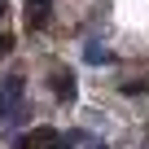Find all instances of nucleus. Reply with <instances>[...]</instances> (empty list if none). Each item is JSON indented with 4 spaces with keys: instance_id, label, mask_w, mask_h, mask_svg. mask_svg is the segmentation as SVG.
Here are the masks:
<instances>
[{
    "instance_id": "obj_8",
    "label": "nucleus",
    "mask_w": 149,
    "mask_h": 149,
    "mask_svg": "<svg viewBox=\"0 0 149 149\" xmlns=\"http://www.w3.org/2000/svg\"><path fill=\"white\" fill-rule=\"evenodd\" d=\"M5 13H9V0H0V18H5Z\"/></svg>"
},
{
    "instance_id": "obj_1",
    "label": "nucleus",
    "mask_w": 149,
    "mask_h": 149,
    "mask_svg": "<svg viewBox=\"0 0 149 149\" xmlns=\"http://www.w3.org/2000/svg\"><path fill=\"white\" fill-rule=\"evenodd\" d=\"M26 118V84L22 74L0 79V127H18Z\"/></svg>"
},
{
    "instance_id": "obj_9",
    "label": "nucleus",
    "mask_w": 149,
    "mask_h": 149,
    "mask_svg": "<svg viewBox=\"0 0 149 149\" xmlns=\"http://www.w3.org/2000/svg\"><path fill=\"white\" fill-rule=\"evenodd\" d=\"M92 149H105V145H92Z\"/></svg>"
},
{
    "instance_id": "obj_7",
    "label": "nucleus",
    "mask_w": 149,
    "mask_h": 149,
    "mask_svg": "<svg viewBox=\"0 0 149 149\" xmlns=\"http://www.w3.org/2000/svg\"><path fill=\"white\" fill-rule=\"evenodd\" d=\"M9 53H13V40H9V35H5V31H0V61H5V57H9Z\"/></svg>"
},
{
    "instance_id": "obj_2",
    "label": "nucleus",
    "mask_w": 149,
    "mask_h": 149,
    "mask_svg": "<svg viewBox=\"0 0 149 149\" xmlns=\"http://www.w3.org/2000/svg\"><path fill=\"white\" fill-rule=\"evenodd\" d=\"M57 145H61V136L53 127H35V132H26L18 140V149H57Z\"/></svg>"
},
{
    "instance_id": "obj_4",
    "label": "nucleus",
    "mask_w": 149,
    "mask_h": 149,
    "mask_svg": "<svg viewBox=\"0 0 149 149\" xmlns=\"http://www.w3.org/2000/svg\"><path fill=\"white\" fill-rule=\"evenodd\" d=\"M48 13H53V0H26V26L31 31H44Z\"/></svg>"
},
{
    "instance_id": "obj_3",
    "label": "nucleus",
    "mask_w": 149,
    "mask_h": 149,
    "mask_svg": "<svg viewBox=\"0 0 149 149\" xmlns=\"http://www.w3.org/2000/svg\"><path fill=\"white\" fill-rule=\"evenodd\" d=\"M53 97L70 105L74 97H79V79H74V74H70V70H53Z\"/></svg>"
},
{
    "instance_id": "obj_6",
    "label": "nucleus",
    "mask_w": 149,
    "mask_h": 149,
    "mask_svg": "<svg viewBox=\"0 0 149 149\" xmlns=\"http://www.w3.org/2000/svg\"><path fill=\"white\" fill-rule=\"evenodd\" d=\"M149 92V79H127L123 84V97H145Z\"/></svg>"
},
{
    "instance_id": "obj_5",
    "label": "nucleus",
    "mask_w": 149,
    "mask_h": 149,
    "mask_svg": "<svg viewBox=\"0 0 149 149\" xmlns=\"http://www.w3.org/2000/svg\"><path fill=\"white\" fill-rule=\"evenodd\" d=\"M84 61H92V66H105V61H114V53H110L101 40H88V48H84Z\"/></svg>"
}]
</instances>
